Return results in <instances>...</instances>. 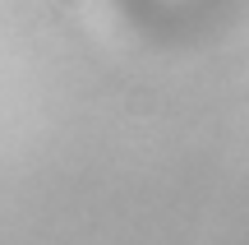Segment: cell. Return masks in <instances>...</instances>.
<instances>
[{
	"label": "cell",
	"mask_w": 249,
	"mask_h": 245,
	"mask_svg": "<svg viewBox=\"0 0 249 245\" xmlns=\"http://www.w3.org/2000/svg\"><path fill=\"white\" fill-rule=\"evenodd\" d=\"M55 5H60V9H79L83 0H55Z\"/></svg>",
	"instance_id": "obj_1"
}]
</instances>
